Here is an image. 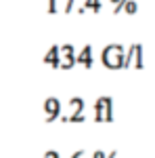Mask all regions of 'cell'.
<instances>
[{"mask_svg":"<svg viewBox=\"0 0 155 158\" xmlns=\"http://www.w3.org/2000/svg\"><path fill=\"white\" fill-rule=\"evenodd\" d=\"M86 9H95V13H99V11H101V2H99V0H86L84 6L80 9V13H84Z\"/></svg>","mask_w":155,"mask_h":158,"instance_id":"obj_8","label":"cell"},{"mask_svg":"<svg viewBox=\"0 0 155 158\" xmlns=\"http://www.w3.org/2000/svg\"><path fill=\"white\" fill-rule=\"evenodd\" d=\"M48 13H57V0H48Z\"/></svg>","mask_w":155,"mask_h":158,"instance_id":"obj_11","label":"cell"},{"mask_svg":"<svg viewBox=\"0 0 155 158\" xmlns=\"http://www.w3.org/2000/svg\"><path fill=\"white\" fill-rule=\"evenodd\" d=\"M72 158H84V150H80V152H76Z\"/></svg>","mask_w":155,"mask_h":158,"instance_id":"obj_14","label":"cell"},{"mask_svg":"<svg viewBox=\"0 0 155 158\" xmlns=\"http://www.w3.org/2000/svg\"><path fill=\"white\" fill-rule=\"evenodd\" d=\"M44 63L52 65V68H59V47H50L48 53L44 55Z\"/></svg>","mask_w":155,"mask_h":158,"instance_id":"obj_7","label":"cell"},{"mask_svg":"<svg viewBox=\"0 0 155 158\" xmlns=\"http://www.w3.org/2000/svg\"><path fill=\"white\" fill-rule=\"evenodd\" d=\"M73 65H76V49L72 44L59 47V68L61 70H69Z\"/></svg>","mask_w":155,"mask_h":158,"instance_id":"obj_4","label":"cell"},{"mask_svg":"<svg viewBox=\"0 0 155 158\" xmlns=\"http://www.w3.org/2000/svg\"><path fill=\"white\" fill-rule=\"evenodd\" d=\"M105 156H107V154H105L103 150H96L95 154H92V158H105Z\"/></svg>","mask_w":155,"mask_h":158,"instance_id":"obj_13","label":"cell"},{"mask_svg":"<svg viewBox=\"0 0 155 158\" xmlns=\"http://www.w3.org/2000/svg\"><path fill=\"white\" fill-rule=\"evenodd\" d=\"M44 112H46V120L52 122L55 118H59L61 114V101L57 97H48L44 101Z\"/></svg>","mask_w":155,"mask_h":158,"instance_id":"obj_5","label":"cell"},{"mask_svg":"<svg viewBox=\"0 0 155 158\" xmlns=\"http://www.w3.org/2000/svg\"><path fill=\"white\" fill-rule=\"evenodd\" d=\"M136 9H138V6H136V2H134V0H126V2H124V6H122V11H126L128 15H134Z\"/></svg>","mask_w":155,"mask_h":158,"instance_id":"obj_9","label":"cell"},{"mask_svg":"<svg viewBox=\"0 0 155 158\" xmlns=\"http://www.w3.org/2000/svg\"><path fill=\"white\" fill-rule=\"evenodd\" d=\"M124 57H126V51H124L122 44H109L101 53V61H103V65L109 68V70L124 68Z\"/></svg>","mask_w":155,"mask_h":158,"instance_id":"obj_1","label":"cell"},{"mask_svg":"<svg viewBox=\"0 0 155 158\" xmlns=\"http://www.w3.org/2000/svg\"><path fill=\"white\" fill-rule=\"evenodd\" d=\"M76 63H80L84 68H92V47H84L78 55H76Z\"/></svg>","mask_w":155,"mask_h":158,"instance_id":"obj_6","label":"cell"},{"mask_svg":"<svg viewBox=\"0 0 155 158\" xmlns=\"http://www.w3.org/2000/svg\"><path fill=\"white\" fill-rule=\"evenodd\" d=\"M76 0H61V11L63 13H72V6Z\"/></svg>","mask_w":155,"mask_h":158,"instance_id":"obj_10","label":"cell"},{"mask_svg":"<svg viewBox=\"0 0 155 158\" xmlns=\"http://www.w3.org/2000/svg\"><path fill=\"white\" fill-rule=\"evenodd\" d=\"M95 120L96 122H111L113 120V101H111V97H99L96 99Z\"/></svg>","mask_w":155,"mask_h":158,"instance_id":"obj_2","label":"cell"},{"mask_svg":"<svg viewBox=\"0 0 155 158\" xmlns=\"http://www.w3.org/2000/svg\"><path fill=\"white\" fill-rule=\"evenodd\" d=\"M44 158H61V156H59V152H52V150H48L46 154H44Z\"/></svg>","mask_w":155,"mask_h":158,"instance_id":"obj_12","label":"cell"},{"mask_svg":"<svg viewBox=\"0 0 155 158\" xmlns=\"http://www.w3.org/2000/svg\"><path fill=\"white\" fill-rule=\"evenodd\" d=\"M124 68H143V47L132 44L126 57H124Z\"/></svg>","mask_w":155,"mask_h":158,"instance_id":"obj_3","label":"cell"},{"mask_svg":"<svg viewBox=\"0 0 155 158\" xmlns=\"http://www.w3.org/2000/svg\"><path fill=\"white\" fill-rule=\"evenodd\" d=\"M109 2H113V4H118V2H119V0H109Z\"/></svg>","mask_w":155,"mask_h":158,"instance_id":"obj_15","label":"cell"}]
</instances>
